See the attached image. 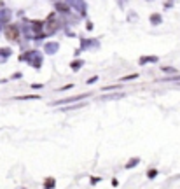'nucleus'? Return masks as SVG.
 I'll use <instances>...</instances> for the list:
<instances>
[{
    "instance_id": "2",
    "label": "nucleus",
    "mask_w": 180,
    "mask_h": 189,
    "mask_svg": "<svg viewBox=\"0 0 180 189\" xmlns=\"http://www.w3.org/2000/svg\"><path fill=\"white\" fill-rule=\"evenodd\" d=\"M58 9H60V11H67V12H68V7L63 5V4H58Z\"/></svg>"
},
{
    "instance_id": "1",
    "label": "nucleus",
    "mask_w": 180,
    "mask_h": 189,
    "mask_svg": "<svg viewBox=\"0 0 180 189\" xmlns=\"http://www.w3.org/2000/svg\"><path fill=\"white\" fill-rule=\"evenodd\" d=\"M5 35H7V39L16 40V39H18V28H16V26H9L5 30Z\"/></svg>"
}]
</instances>
